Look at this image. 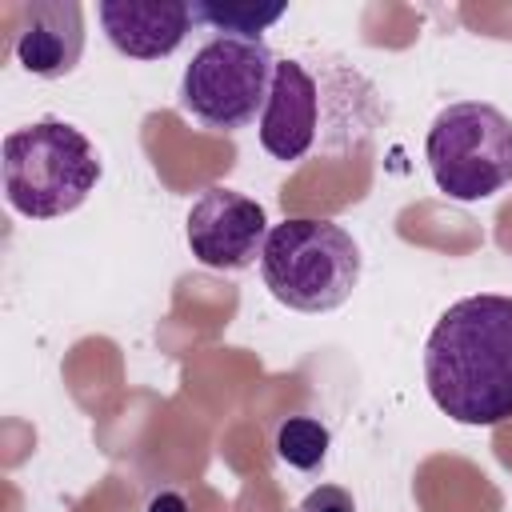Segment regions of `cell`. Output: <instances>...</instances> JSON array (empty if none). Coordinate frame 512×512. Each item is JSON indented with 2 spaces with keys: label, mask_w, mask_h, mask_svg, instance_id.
I'll return each mask as SVG.
<instances>
[{
  "label": "cell",
  "mask_w": 512,
  "mask_h": 512,
  "mask_svg": "<svg viewBox=\"0 0 512 512\" xmlns=\"http://www.w3.org/2000/svg\"><path fill=\"white\" fill-rule=\"evenodd\" d=\"M424 384L456 424H504L512 416V296L480 292L448 304L424 344Z\"/></svg>",
  "instance_id": "1"
},
{
  "label": "cell",
  "mask_w": 512,
  "mask_h": 512,
  "mask_svg": "<svg viewBox=\"0 0 512 512\" xmlns=\"http://www.w3.org/2000/svg\"><path fill=\"white\" fill-rule=\"evenodd\" d=\"M4 200L28 220H56L76 212L100 184V156L92 140L68 120H36L12 128L0 144Z\"/></svg>",
  "instance_id": "2"
},
{
  "label": "cell",
  "mask_w": 512,
  "mask_h": 512,
  "mask_svg": "<svg viewBox=\"0 0 512 512\" xmlns=\"http://www.w3.org/2000/svg\"><path fill=\"white\" fill-rule=\"evenodd\" d=\"M360 244L332 220H284L268 232L260 276L268 292L292 312H332L360 284Z\"/></svg>",
  "instance_id": "3"
},
{
  "label": "cell",
  "mask_w": 512,
  "mask_h": 512,
  "mask_svg": "<svg viewBox=\"0 0 512 512\" xmlns=\"http://www.w3.org/2000/svg\"><path fill=\"white\" fill-rule=\"evenodd\" d=\"M424 156L448 200H488L512 184V120L496 104L456 100L436 112Z\"/></svg>",
  "instance_id": "4"
},
{
  "label": "cell",
  "mask_w": 512,
  "mask_h": 512,
  "mask_svg": "<svg viewBox=\"0 0 512 512\" xmlns=\"http://www.w3.org/2000/svg\"><path fill=\"white\" fill-rule=\"evenodd\" d=\"M276 52L264 40L212 36L180 76V108L212 132H240L264 112L272 92Z\"/></svg>",
  "instance_id": "5"
},
{
  "label": "cell",
  "mask_w": 512,
  "mask_h": 512,
  "mask_svg": "<svg viewBox=\"0 0 512 512\" xmlns=\"http://www.w3.org/2000/svg\"><path fill=\"white\" fill-rule=\"evenodd\" d=\"M268 216L264 208L236 192V188H208L192 200L188 208V248L204 268L216 272H240L248 264H256V256L264 252L268 240Z\"/></svg>",
  "instance_id": "6"
},
{
  "label": "cell",
  "mask_w": 512,
  "mask_h": 512,
  "mask_svg": "<svg viewBox=\"0 0 512 512\" xmlns=\"http://www.w3.org/2000/svg\"><path fill=\"white\" fill-rule=\"evenodd\" d=\"M316 132H320V84L300 60L284 56L276 60L272 92L260 112V148L272 160L292 164L316 148Z\"/></svg>",
  "instance_id": "7"
},
{
  "label": "cell",
  "mask_w": 512,
  "mask_h": 512,
  "mask_svg": "<svg viewBox=\"0 0 512 512\" xmlns=\"http://www.w3.org/2000/svg\"><path fill=\"white\" fill-rule=\"evenodd\" d=\"M96 16L108 44L132 60L172 56L192 28V4L184 0H104Z\"/></svg>",
  "instance_id": "8"
},
{
  "label": "cell",
  "mask_w": 512,
  "mask_h": 512,
  "mask_svg": "<svg viewBox=\"0 0 512 512\" xmlns=\"http://www.w3.org/2000/svg\"><path fill=\"white\" fill-rule=\"evenodd\" d=\"M84 56V8L76 0H32L16 32V60L40 76L60 80Z\"/></svg>",
  "instance_id": "9"
},
{
  "label": "cell",
  "mask_w": 512,
  "mask_h": 512,
  "mask_svg": "<svg viewBox=\"0 0 512 512\" xmlns=\"http://www.w3.org/2000/svg\"><path fill=\"white\" fill-rule=\"evenodd\" d=\"M332 432L316 416H288L276 424V456L300 472H316L328 460Z\"/></svg>",
  "instance_id": "10"
},
{
  "label": "cell",
  "mask_w": 512,
  "mask_h": 512,
  "mask_svg": "<svg viewBox=\"0 0 512 512\" xmlns=\"http://www.w3.org/2000/svg\"><path fill=\"white\" fill-rule=\"evenodd\" d=\"M288 12V4H192V20L212 24L220 36H244V40H260V32L268 24H276Z\"/></svg>",
  "instance_id": "11"
},
{
  "label": "cell",
  "mask_w": 512,
  "mask_h": 512,
  "mask_svg": "<svg viewBox=\"0 0 512 512\" xmlns=\"http://www.w3.org/2000/svg\"><path fill=\"white\" fill-rule=\"evenodd\" d=\"M296 512H356V500L340 484H320L296 504Z\"/></svg>",
  "instance_id": "12"
},
{
  "label": "cell",
  "mask_w": 512,
  "mask_h": 512,
  "mask_svg": "<svg viewBox=\"0 0 512 512\" xmlns=\"http://www.w3.org/2000/svg\"><path fill=\"white\" fill-rule=\"evenodd\" d=\"M152 512H184V500L180 496H160V500H152Z\"/></svg>",
  "instance_id": "13"
}]
</instances>
